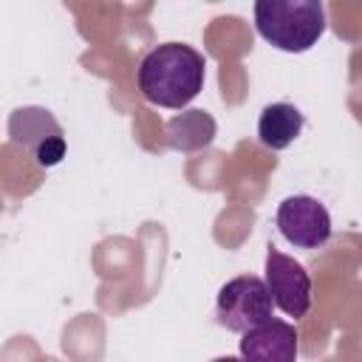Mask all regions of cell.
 <instances>
[{
    "label": "cell",
    "mask_w": 362,
    "mask_h": 362,
    "mask_svg": "<svg viewBox=\"0 0 362 362\" xmlns=\"http://www.w3.org/2000/svg\"><path fill=\"white\" fill-rule=\"evenodd\" d=\"M136 79L150 105L181 110L204 90L206 59L187 42H161L144 54Z\"/></svg>",
    "instance_id": "obj_1"
},
{
    "label": "cell",
    "mask_w": 362,
    "mask_h": 362,
    "mask_svg": "<svg viewBox=\"0 0 362 362\" xmlns=\"http://www.w3.org/2000/svg\"><path fill=\"white\" fill-rule=\"evenodd\" d=\"M257 34L286 54H303L325 34V8L320 0H257Z\"/></svg>",
    "instance_id": "obj_2"
},
{
    "label": "cell",
    "mask_w": 362,
    "mask_h": 362,
    "mask_svg": "<svg viewBox=\"0 0 362 362\" xmlns=\"http://www.w3.org/2000/svg\"><path fill=\"white\" fill-rule=\"evenodd\" d=\"M274 300L269 294V286L257 274H238L226 280L215 300V317L218 325L235 334H246L266 320H272Z\"/></svg>",
    "instance_id": "obj_3"
},
{
    "label": "cell",
    "mask_w": 362,
    "mask_h": 362,
    "mask_svg": "<svg viewBox=\"0 0 362 362\" xmlns=\"http://www.w3.org/2000/svg\"><path fill=\"white\" fill-rule=\"evenodd\" d=\"M8 136L17 147H25L40 167H57L65 158V133L45 107H17L8 119Z\"/></svg>",
    "instance_id": "obj_4"
},
{
    "label": "cell",
    "mask_w": 362,
    "mask_h": 362,
    "mask_svg": "<svg viewBox=\"0 0 362 362\" xmlns=\"http://www.w3.org/2000/svg\"><path fill=\"white\" fill-rule=\"evenodd\" d=\"M274 223L280 235L297 249H320L331 240V215L311 195H288L280 201Z\"/></svg>",
    "instance_id": "obj_5"
},
{
    "label": "cell",
    "mask_w": 362,
    "mask_h": 362,
    "mask_svg": "<svg viewBox=\"0 0 362 362\" xmlns=\"http://www.w3.org/2000/svg\"><path fill=\"white\" fill-rule=\"evenodd\" d=\"M266 286L269 294L274 300V305L286 314V317H305L311 308V277L305 272V266L288 255H283L280 249L269 246L266 249Z\"/></svg>",
    "instance_id": "obj_6"
},
{
    "label": "cell",
    "mask_w": 362,
    "mask_h": 362,
    "mask_svg": "<svg viewBox=\"0 0 362 362\" xmlns=\"http://www.w3.org/2000/svg\"><path fill=\"white\" fill-rule=\"evenodd\" d=\"M297 354H300L297 328L277 317L246 331L240 339L243 362H297Z\"/></svg>",
    "instance_id": "obj_7"
},
{
    "label": "cell",
    "mask_w": 362,
    "mask_h": 362,
    "mask_svg": "<svg viewBox=\"0 0 362 362\" xmlns=\"http://www.w3.org/2000/svg\"><path fill=\"white\" fill-rule=\"evenodd\" d=\"M305 127V116L291 102H272L260 110L257 119V139L269 150H286L297 141V136Z\"/></svg>",
    "instance_id": "obj_8"
},
{
    "label": "cell",
    "mask_w": 362,
    "mask_h": 362,
    "mask_svg": "<svg viewBox=\"0 0 362 362\" xmlns=\"http://www.w3.org/2000/svg\"><path fill=\"white\" fill-rule=\"evenodd\" d=\"M164 133H167V144L173 150L195 153V150H204L215 141L218 124L206 110H184L167 122Z\"/></svg>",
    "instance_id": "obj_9"
},
{
    "label": "cell",
    "mask_w": 362,
    "mask_h": 362,
    "mask_svg": "<svg viewBox=\"0 0 362 362\" xmlns=\"http://www.w3.org/2000/svg\"><path fill=\"white\" fill-rule=\"evenodd\" d=\"M212 362H243L240 356H218V359H212Z\"/></svg>",
    "instance_id": "obj_10"
}]
</instances>
